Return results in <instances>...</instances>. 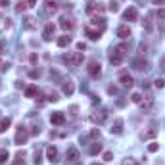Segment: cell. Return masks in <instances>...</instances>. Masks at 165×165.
<instances>
[{
    "label": "cell",
    "instance_id": "6da1fadb",
    "mask_svg": "<svg viewBox=\"0 0 165 165\" xmlns=\"http://www.w3.org/2000/svg\"><path fill=\"white\" fill-rule=\"evenodd\" d=\"M62 62L73 65V67H77V65L83 63V52H79V50H77V52H71V54H67V56H63Z\"/></svg>",
    "mask_w": 165,
    "mask_h": 165
},
{
    "label": "cell",
    "instance_id": "7a4b0ae2",
    "mask_svg": "<svg viewBox=\"0 0 165 165\" xmlns=\"http://www.w3.org/2000/svg\"><path fill=\"white\" fill-rule=\"evenodd\" d=\"M86 71H89V75L92 77V79H98V77L102 75V65H100V62H98V60H90Z\"/></svg>",
    "mask_w": 165,
    "mask_h": 165
},
{
    "label": "cell",
    "instance_id": "3957f363",
    "mask_svg": "<svg viewBox=\"0 0 165 165\" xmlns=\"http://www.w3.org/2000/svg\"><path fill=\"white\" fill-rule=\"evenodd\" d=\"M27 138H29V131L25 129V127H17V131H16V144H25V142H27Z\"/></svg>",
    "mask_w": 165,
    "mask_h": 165
},
{
    "label": "cell",
    "instance_id": "277c9868",
    "mask_svg": "<svg viewBox=\"0 0 165 165\" xmlns=\"http://www.w3.org/2000/svg\"><path fill=\"white\" fill-rule=\"evenodd\" d=\"M65 159H67V163H69V165L79 163V159H81L79 150H77V148H69V150H67V154H65Z\"/></svg>",
    "mask_w": 165,
    "mask_h": 165
},
{
    "label": "cell",
    "instance_id": "5b68a950",
    "mask_svg": "<svg viewBox=\"0 0 165 165\" xmlns=\"http://www.w3.org/2000/svg\"><path fill=\"white\" fill-rule=\"evenodd\" d=\"M119 83H121V86H123V89H133L135 79H133V75H129V73H121Z\"/></svg>",
    "mask_w": 165,
    "mask_h": 165
},
{
    "label": "cell",
    "instance_id": "8992f818",
    "mask_svg": "<svg viewBox=\"0 0 165 165\" xmlns=\"http://www.w3.org/2000/svg\"><path fill=\"white\" fill-rule=\"evenodd\" d=\"M138 19V12L135 6H129L125 12H123V21H136Z\"/></svg>",
    "mask_w": 165,
    "mask_h": 165
},
{
    "label": "cell",
    "instance_id": "52a82bcc",
    "mask_svg": "<svg viewBox=\"0 0 165 165\" xmlns=\"http://www.w3.org/2000/svg\"><path fill=\"white\" fill-rule=\"evenodd\" d=\"M54 33H56V25H54V23H46V25H44V31H42V39H44L46 42L52 40Z\"/></svg>",
    "mask_w": 165,
    "mask_h": 165
},
{
    "label": "cell",
    "instance_id": "ba28073f",
    "mask_svg": "<svg viewBox=\"0 0 165 165\" xmlns=\"http://www.w3.org/2000/svg\"><path fill=\"white\" fill-rule=\"evenodd\" d=\"M50 123L52 125H63L65 123V115L62 113V112H54V113H50Z\"/></svg>",
    "mask_w": 165,
    "mask_h": 165
},
{
    "label": "cell",
    "instance_id": "9c48e42d",
    "mask_svg": "<svg viewBox=\"0 0 165 165\" xmlns=\"http://www.w3.org/2000/svg\"><path fill=\"white\" fill-rule=\"evenodd\" d=\"M46 158H48V161H52V163L58 161V148L54 146V144L46 146Z\"/></svg>",
    "mask_w": 165,
    "mask_h": 165
},
{
    "label": "cell",
    "instance_id": "30bf717a",
    "mask_svg": "<svg viewBox=\"0 0 165 165\" xmlns=\"http://www.w3.org/2000/svg\"><path fill=\"white\" fill-rule=\"evenodd\" d=\"M60 27H62L63 31H73V29H75V21H73L71 17H62V19H60Z\"/></svg>",
    "mask_w": 165,
    "mask_h": 165
},
{
    "label": "cell",
    "instance_id": "8fae6325",
    "mask_svg": "<svg viewBox=\"0 0 165 165\" xmlns=\"http://www.w3.org/2000/svg\"><path fill=\"white\" fill-rule=\"evenodd\" d=\"M62 92H63L65 96H71V94L75 92V85H73V81H71V79L63 81V85H62Z\"/></svg>",
    "mask_w": 165,
    "mask_h": 165
},
{
    "label": "cell",
    "instance_id": "7c38bea8",
    "mask_svg": "<svg viewBox=\"0 0 165 165\" xmlns=\"http://www.w3.org/2000/svg\"><path fill=\"white\" fill-rule=\"evenodd\" d=\"M131 35H133V31H131V27L129 25H119V29H117V37L119 39H129Z\"/></svg>",
    "mask_w": 165,
    "mask_h": 165
},
{
    "label": "cell",
    "instance_id": "4fadbf2b",
    "mask_svg": "<svg viewBox=\"0 0 165 165\" xmlns=\"http://www.w3.org/2000/svg\"><path fill=\"white\" fill-rule=\"evenodd\" d=\"M109 131H112V135H121V133H123V119L117 117L113 121V125H112V129H109Z\"/></svg>",
    "mask_w": 165,
    "mask_h": 165
},
{
    "label": "cell",
    "instance_id": "5bb4252c",
    "mask_svg": "<svg viewBox=\"0 0 165 165\" xmlns=\"http://www.w3.org/2000/svg\"><path fill=\"white\" fill-rule=\"evenodd\" d=\"M123 56H121V54H117V52H109V63H112V65H115V67H117V65H121V63H123Z\"/></svg>",
    "mask_w": 165,
    "mask_h": 165
},
{
    "label": "cell",
    "instance_id": "9a60e30c",
    "mask_svg": "<svg viewBox=\"0 0 165 165\" xmlns=\"http://www.w3.org/2000/svg\"><path fill=\"white\" fill-rule=\"evenodd\" d=\"M90 119L94 121V123H98V125H102L104 121L108 119V109H102V112H98L96 115H90Z\"/></svg>",
    "mask_w": 165,
    "mask_h": 165
},
{
    "label": "cell",
    "instance_id": "2e32d148",
    "mask_svg": "<svg viewBox=\"0 0 165 165\" xmlns=\"http://www.w3.org/2000/svg\"><path fill=\"white\" fill-rule=\"evenodd\" d=\"M44 8H46V12H58V8H60V0H44Z\"/></svg>",
    "mask_w": 165,
    "mask_h": 165
},
{
    "label": "cell",
    "instance_id": "e0dca14e",
    "mask_svg": "<svg viewBox=\"0 0 165 165\" xmlns=\"http://www.w3.org/2000/svg\"><path fill=\"white\" fill-rule=\"evenodd\" d=\"M56 44H58L60 48H65V46H69V44H71V37H69V35H62V37H58Z\"/></svg>",
    "mask_w": 165,
    "mask_h": 165
},
{
    "label": "cell",
    "instance_id": "ac0fdd59",
    "mask_svg": "<svg viewBox=\"0 0 165 165\" xmlns=\"http://www.w3.org/2000/svg\"><path fill=\"white\" fill-rule=\"evenodd\" d=\"M113 52H117V54H121V56H127V52H129V44L127 42H121V44H117L115 48H113Z\"/></svg>",
    "mask_w": 165,
    "mask_h": 165
},
{
    "label": "cell",
    "instance_id": "d6986e66",
    "mask_svg": "<svg viewBox=\"0 0 165 165\" xmlns=\"http://www.w3.org/2000/svg\"><path fill=\"white\" fill-rule=\"evenodd\" d=\"M86 37H89L90 40H98V39H100L102 37V31H96V29H86Z\"/></svg>",
    "mask_w": 165,
    "mask_h": 165
},
{
    "label": "cell",
    "instance_id": "ffe728a7",
    "mask_svg": "<svg viewBox=\"0 0 165 165\" xmlns=\"http://www.w3.org/2000/svg\"><path fill=\"white\" fill-rule=\"evenodd\" d=\"M10 125H12V119H10V117H2V119H0V133H6V131L10 129Z\"/></svg>",
    "mask_w": 165,
    "mask_h": 165
},
{
    "label": "cell",
    "instance_id": "44dd1931",
    "mask_svg": "<svg viewBox=\"0 0 165 165\" xmlns=\"http://www.w3.org/2000/svg\"><path fill=\"white\" fill-rule=\"evenodd\" d=\"M133 67H135V69H138V71H142V69H148V62L138 58V60H135V62H133Z\"/></svg>",
    "mask_w": 165,
    "mask_h": 165
},
{
    "label": "cell",
    "instance_id": "7402d4cb",
    "mask_svg": "<svg viewBox=\"0 0 165 165\" xmlns=\"http://www.w3.org/2000/svg\"><path fill=\"white\" fill-rule=\"evenodd\" d=\"M37 94H39V89H37L35 85H29L27 89H25V96H27V98H35Z\"/></svg>",
    "mask_w": 165,
    "mask_h": 165
},
{
    "label": "cell",
    "instance_id": "603a6c76",
    "mask_svg": "<svg viewBox=\"0 0 165 165\" xmlns=\"http://www.w3.org/2000/svg\"><path fill=\"white\" fill-rule=\"evenodd\" d=\"M23 158H25V150H19V152L16 154V159H14V165H25Z\"/></svg>",
    "mask_w": 165,
    "mask_h": 165
},
{
    "label": "cell",
    "instance_id": "cb8c5ba5",
    "mask_svg": "<svg viewBox=\"0 0 165 165\" xmlns=\"http://www.w3.org/2000/svg\"><path fill=\"white\" fill-rule=\"evenodd\" d=\"M138 106H140L142 109H150V108L154 106V98H152V96H146V100H142Z\"/></svg>",
    "mask_w": 165,
    "mask_h": 165
},
{
    "label": "cell",
    "instance_id": "d4e9b609",
    "mask_svg": "<svg viewBox=\"0 0 165 165\" xmlns=\"http://www.w3.org/2000/svg\"><path fill=\"white\" fill-rule=\"evenodd\" d=\"M27 8H29V6H27V2H25V0H19V2L16 4V12H17V14H21V12H25Z\"/></svg>",
    "mask_w": 165,
    "mask_h": 165
},
{
    "label": "cell",
    "instance_id": "484cf974",
    "mask_svg": "<svg viewBox=\"0 0 165 165\" xmlns=\"http://www.w3.org/2000/svg\"><path fill=\"white\" fill-rule=\"evenodd\" d=\"M89 152H90V156H96V154H100V152H102V144L94 142V144L90 146V150H89Z\"/></svg>",
    "mask_w": 165,
    "mask_h": 165
},
{
    "label": "cell",
    "instance_id": "4316f807",
    "mask_svg": "<svg viewBox=\"0 0 165 165\" xmlns=\"http://www.w3.org/2000/svg\"><path fill=\"white\" fill-rule=\"evenodd\" d=\"M89 136H90L92 140H100V136H102V133H100V129H90V133H89Z\"/></svg>",
    "mask_w": 165,
    "mask_h": 165
},
{
    "label": "cell",
    "instance_id": "83f0119b",
    "mask_svg": "<svg viewBox=\"0 0 165 165\" xmlns=\"http://www.w3.org/2000/svg\"><path fill=\"white\" fill-rule=\"evenodd\" d=\"M108 10H109L112 14H117V12H119V4L115 2V0H112V2L108 4Z\"/></svg>",
    "mask_w": 165,
    "mask_h": 165
},
{
    "label": "cell",
    "instance_id": "f1b7e54d",
    "mask_svg": "<svg viewBox=\"0 0 165 165\" xmlns=\"http://www.w3.org/2000/svg\"><path fill=\"white\" fill-rule=\"evenodd\" d=\"M8 158H10V154H8V150H0V165H4Z\"/></svg>",
    "mask_w": 165,
    "mask_h": 165
},
{
    "label": "cell",
    "instance_id": "f546056e",
    "mask_svg": "<svg viewBox=\"0 0 165 165\" xmlns=\"http://www.w3.org/2000/svg\"><path fill=\"white\" fill-rule=\"evenodd\" d=\"M159 150V144H158V142H150V144H148V152L150 154H156Z\"/></svg>",
    "mask_w": 165,
    "mask_h": 165
},
{
    "label": "cell",
    "instance_id": "4dcf8cb0",
    "mask_svg": "<svg viewBox=\"0 0 165 165\" xmlns=\"http://www.w3.org/2000/svg\"><path fill=\"white\" fill-rule=\"evenodd\" d=\"M131 100H133L135 104H140V102H142V94H140V92H133V96H131Z\"/></svg>",
    "mask_w": 165,
    "mask_h": 165
},
{
    "label": "cell",
    "instance_id": "1f68e13d",
    "mask_svg": "<svg viewBox=\"0 0 165 165\" xmlns=\"http://www.w3.org/2000/svg\"><path fill=\"white\" fill-rule=\"evenodd\" d=\"M46 100L48 102H58V96L54 94V92H46Z\"/></svg>",
    "mask_w": 165,
    "mask_h": 165
},
{
    "label": "cell",
    "instance_id": "d6a6232c",
    "mask_svg": "<svg viewBox=\"0 0 165 165\" xmlns=\"http://www.w3.org/2000/svg\"><path fill=\"white\" fill-rule=\"evenodd\" d=\"M154 85H156V89H163V86H165V81H163V79H156V83H154Z\"/></svg>",
    "mask_w": 165,
    "mask_h": 165
},
{
    "label": "cell",
    "instance_id": "836d02e7",
    "mask_svg": "<svg viewBox=\"0 0 165 165\" xmlns=\"http://www.w3.org/2000/svg\"><path fill=\"white\" fill-rule=\"evenodd\" d=\"M113 159V154L112 152H104V161H112Z\"/></svg>",
    "mask_w": 165,
    "mask_h": 165
},
{
    "label": "cell",
    "instance_id": "e575fe53",
    "mask_svg": "<svg viewBox=\"0 0 165 165\" xmlns=\"http://www.w3.org/2000/svg\"><path fill=\"white\" fill-rule=\"evenodd\" d=\"M156 16L159 17V19H165V10L161 8V10H158V12H156Z\"/></svg>",
    "mask_w": 165,
    "mask_h": 165
},
{
    "label": "cell",
    "instance_id": "d590c367",
    "mask_svg": "<svg viewBox=\"0 0 165 165\" xmlns=\"http://www.w3.org/2000/svg\"><path fill=\"white\" fill-rule=\"evenodd\" d=\"M39 75H40V71H39V69H37V71H35V69L29 71V77H31V79H35V77H39Z\"/></svg>",
    "mask_w": 165,
    "mask_h": 165
},
{
    "label": "cell",
    "instance_id": "8d00e7d4",
    "mask_svg": "<svg viewBox=\"0 0 165 165\" xmlns=\"http://www.w3.org/2000/svg\"><path fill=\"white\" fill-rule=\"evenodd\" d=\"M25 21H27V23H25V25H27L29 29H31V27H35V23H33V21H35V19H33V17H27Z\"/></svg>",
    "mask_w": 165,
    "mask_h": 165
},
{
    "label": "cell",
    "instance_id": "74e56055",
    "mask_svg": "<svg viewBox=\"0 0 165 165\" xmlns=\"http://www.w3.org/2000/svg\"><path fill=\"white\" fill-rule=\"evenodd\" d=\"M37 60H39L37 54H31V56H29V62H31V63H37Z\"/></svg>",
    "mask_w": 165,
    "mask_h": 165
},
{
    "label": "cell",
    "instance_id": "f35d334b",
    "mask_svg": "<svg viewBox=\"0 0 165 165\" xmlns=\"http://www.w3.org/2000/svg\"><path fill=\"white\" fill-rule=\"evenodd\" d=\"M33 161H35V165H40V154H35V159H33Z\"/></svg>",
    "mask_w": 165,
    "mask_h": 165
},
{
    "label": "cell",
    "instance_id": "ab89813d",
    "mask_svg": "<svg viewBox=\"0 0 165 165\" xmlns=\"http://www.w3.org/2000/svg\"><path fill=\"white\" fill-rule=\"evenodd\" d=\"M4 29H12V19H6L4 21Z\"/></svg>",
    "mask_w": 165,
    "mask_h": 165
},
{
    "label": "cell",
    "instance_id": "60d3db41",
    "mask_svg": "<svg viewBox=\"0 0 165 165\" xmlns=\"http://www.w3.org/2000/svg\"><path fill=\"white\" fill-rule=\"evenodd\" d=\"M144 29H146L148 33H150V31L154 29V27H152V23H150V21H144Z\"/></svg>",
    "mask_w": 165,
    "mask_h": 165
},
{
    "label": "cell",
    "instance_id": "b9f144b4",
    "mask_svg": "<svg viewBox=\"0 0 165 165\" xmlns=\"http://www.w3.org/2000/svg\"><path fill=\"white\" fill-rule=\"evenodd\" d=\"M85 48H86L85 42H77V50H79V52H81V50H85Z\"/></svg>",
    "mask_w": 165,
    "mask_h": 165
},
{
    "label": "cell",
    "instance_id": "7bdbcfd3",
    "mask_svg": "<svg viewBox=\"0 0 165 165\" xmlns=\"http://www.w3.org/2000/svg\"><path fill=\"white\" fill-rule=\"evenodd\" d=\"M154 136H156V131H150V133L144 135V138H154Z\"/></svg>",
    "mask_w": 165,
    "mask_h": 165
},
{
    "label": "cell",
    "instance_id": "ee69618b",
    "mask_svg": "<svg viewBox=\"0 0 165 165\" xmlns=\"http://www.w3.org/2000/svg\"><path fill=\"white\" fill-rule=\"evenodd\" d=\"M39 133H40V129H39V127H33V131H31V135H35V136H37Z\"/></svg>",
    "mask_w": 165,
    "mask_h": 165
},
{
    "label": "cell",
    "instance_id": "f6af8a7d",
    "mask_svg": "<svg viewBox=\"0 0 165 165\" xmlns=\"http://www.w3.org/2000/svg\"><path fill=\"white\" fill-rule=\"evenodd\" d=\"M123 165H138V163H136V161H133V159H129V161H125Z\"/></svg>",
    "mask_w": 165,
    "mask_h": 165
},
{
    "label": "cell",
    "instance_id": "bcb514c9",
    "mask_svg": "<svg viewBox=\"0 0 165 165\" xmlns=\"http://www.w3.org/2000/svg\"><path fill=\"white\" fill-rule=\"evenodd\" d=\"M0 6L6 8V6H10V4H8V0H0Z\"/></svg>",
    "mask_w": 165,
    "mask_h": 165
},
{
    "label": "cell",
    "instance_id": "7dc6e473",
    "mask_svg": "<svg viewBox=\"0 0 165 165\" xmlns=\"http://www.w3.org/2000/svg\"><path fill=\"white\" fill-rule=\"evenodd\" d=\"M4 46H6V44H4V40H0V54L4 52Z\"/></svg>",
    "mask_w": 165,
    "mask_h": 165
},
{
    "label": "cell",
    "instance_id": "c3c4849f",
    "mask_svg": "<svg viewBox=\"0 0 165 165\" xmlns=\"http://www.w3.org/2000/svg\"><path fill=\"white\" fill-rule=\"evenodd\" d=\"M37 4V0H27V6H35Z\"/></svg>",
    "mask_w": 165,
    "mask_h": 165
},
{
    "label": "cell",
    "instance_id": "681fc988",
    "mask_svg": "<svg viewBox=\"0 0 165 165\" xmlns=\"http://www.w3.org/2000/svg\"><path fill=\"white\" fill-rule=\"evenodd\" d=\"M154 2H156V4H159V2H161V0H154Z\"/></svg>",
    "mask_w": 165,
    "mask_h": 165
},
{
    "label": "cell",
    "instance_id": "f907efd6",
    "mask_svg": "<svg viewBox=\"0 0 165 165\" xmlns=\"http://www.w3.org/2000/svg\"><path fill=\"white\" fill-rule=\"evenodd\" d=\"M90 165H102V163H90Z\"/></svg>",
    "mask_w": 165,
    "mask_h": 165
},
{
    "label": "cell",
    "instance_id": "816d5d0a",
    "mask_svg": "<svg viewBox=\"0 0 165 165\" xmlns=\"http://www.w3.org/2000/svg\"><path fill=\"white\" fill-rule=\"evenodd\" d=\"M163 69H165V63H163Z\"/></svg>",
    "mask_w": 165,
    "mask_h": 165
}]
</instances>
